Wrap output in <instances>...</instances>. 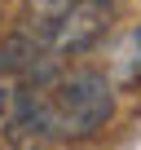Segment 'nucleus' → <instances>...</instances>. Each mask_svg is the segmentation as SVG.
Listing matches in <instances>:
<instances>
[{"mask_svg":"<svg viewBox=\"0 0 141 150\" xmlns=\"http://www.w3.org/2000/svg\"><path fill=\"white\" fill-rule=\"evenodd\" d=\"M5 110H13V102H9V88H0V115Z\"/></svg>","mask_w":141,"mask_h":150,"instance_id":"4","label":"nucleus"},{"mask_svg":"<svg viewBox=\"0 0 141 150\" xmlns=\"http://www.w3.org/2000/svg\"><path fill=\"white\" fill-rule=\"evenodd\" d=\"M115 115V88L97 71H75L44 93H22L9 110V141L18 150H49L53 141H84Z\"/></svg>","mask_w":141,"mask_h":150,"instance_id":"1","label":"nucleus"},{"mask_svg":"<svg viewBox=\"0 0 141 150\" xmlns=\"http://www.w3.org/2000/svg\"><path fill=\"white\" fill-rule=\"evenodd\" d=\"M132 62H137V75H141V31L132 35Z\"/></svg>","mask_w":141,"mask_h":150,"instance_id":"3","label":"nucleus"},{"mask_svg":"<svg viewBox=\"0 0 141 150\" xmlns=\"http://www.w3.org/2000/svg\"><path fill=\"white\" fill-rule=\"evenodd\" d=\"M110 13H115V0H66V5L44 22V31H40V40L31 49V62H35V53H40L44 66L84 53L110 27Z\"/></svg>","mask_w":141,"mask_h":150,"instance_id":"2","label":"nucleus"}]
</instances>
